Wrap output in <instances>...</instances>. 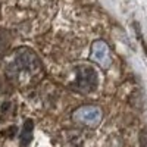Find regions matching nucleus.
Masks as SVG:
<instances>
[{
	"mask_svg": "<svg viewBox=\"0 0 147 147\" xmlns=\"http://www.w3.org/2000/svg\"><path fill=\"white\" fill-rule=\"evenodd\" d=\"M40 68L37 56L28 49H19L13 57V72L15 74H34Z\"/></svg>",
	"mask_w": 147,
	"mask_h": 147,
	"instance_id": "1",
	"label": "nucleus"
},
{
	"mask_svg": "<svg viewBox=\"0 0 147 147\" xmlns=\"http://www.w3.org/2000/svg\"><path fill=\"white\" fill-rule=\"evenodd\" d=\"M72 118L75 122L87 127H97L102 121V110L97 106H81L72 113Z\"/></svg>",
	"mask_w": 147,
	"mask_h": 147,
	"instance_id": "2",
	"label": "nucleus"
},
{
	"mask_svg": "<svg viewBox=\"0 0 147 147\" xmlns=\"http://www.w3.org/2000/svg\"><path fill=\"white\" fill-rule=\"evenodd\" d=\"M97 82H99V77L97 72L90 68V66H80L77 69V80H75V85L80 91L84 93H90L93 90H96Z\"/></svg>",
	"mask_w": 147,
	"mask_h": 147,
	"instance_id": "3",
	"label": "nucleus"
},
{
	"mask_svg": "<svg viewBox=\"0 0 147 147\" xmlns=\"http://www.w3.org/2000/svg\"><path fill=\"white\" fill-rule=\"evenodd\" d=\"M91 57L102 68H107L110 65V50L107 44L105 41H96L91 47Z\"/></svg>",
	"mask_w": 147,
	"mask_h": 147,
	"instance_id": "4",
	"label": "nucleus"
},
{
	"mask_svg": "<svg viewBox=\"0 0 147 147\" xmlns=\"http://www.w3.org/2000/svg\"><path fill=\"white\" fill-rule=\"evenodd\" d=\"M32 129H34L32 121H27L24 124L22 134H21V147H27L30 144V141L32 140Z\"/></svg>",
	"mask_w": 147,
	"mask_h": 147,
	"instance_id": "5",
	"label": "nucleus"
},
{
	"mask_svg": "<svg viewBox=\"0 0 147 147\" xmlns=\"http://www.w3.org/2000/svg\"><path fill=\"white\" fill-rule=\"evenodd\" d=\"M12 43V35L9 31L0 28V50H6Z\"/></svg>",
	"mask_w": 147,
	"mask_h": 147,
	"instance_id": "6",
	"label": "nucleus"
},
{
	"mask_svg": "<svg viewBox=\"0 0 147 147\" xmlns=\"http://www.w3.org/2000/svg\"><path fill=\"white\" fill-rule=\"evenodd\" d=\"M140 144L141 147H147V128H144L140 134Z\"/></svg>",
	"mask_w": 147,
	"mask_h": 147,
	"instance_id": "7",
	"label": "nucleus"
}]
</instances>
